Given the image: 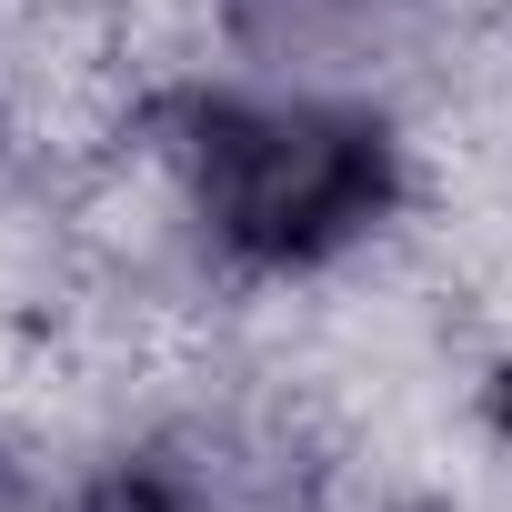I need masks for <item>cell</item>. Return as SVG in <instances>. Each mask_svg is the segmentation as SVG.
I'll use <instances>...</instances> for the list:
<instances>
[{"instance_id":"6da1fadb","label":"cell","mask_w":512,"mask_h":512,"mask_svg":"<svg viewBox=\"0 0 512 512\" xmlns=\"http://www.w3.org/2000/svg\"><path fill=\"white\" fill-rule=\"evenodd\" d=\"M201 221L241 262H322L392 201V141L332 101H211L191 131Z\"/></svg>"}]
</instances>
